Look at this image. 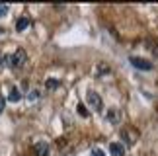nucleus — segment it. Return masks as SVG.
I'll list each match as a JSON object with an SVG mask.
<instances>
[{"label": "nucleus", "mask_w": 158, "mask_h": 156, "mask_svg": "<svg viewBox=\"0 0 158 156\" xmlns=\"http://www.w3.org/2000/svg\"><path fill=\"white\" fill-rule=\"evenodd\" d=\"M26 63H27V53L23 49H18L14 55L10 57V67L12 68H23Z\"/></svg>", "instance_id": "obj_1"}, {"label": "nucleus", "mask_w": 158, "mask_h": 156, "mask_svg": "<svg viewBox=\"0 0 158 156\" xmlns=\"http://www.w3.org/2000/svg\"><path fill=\"white\" fill-rule=\"evenodd\" d=\"M129 63L139 70H152L154 68V64L148 59H143V57H129Z\"/></svg>", "instance_id": "obj_2"}, {"label": "nucleus", "mask_w": 158, "mask_h": 156, "mask_svg": "<svg viewBox=\"0 0 158 156\" xmlns=\"http://www.w3.org/2000/svg\"><path fill=\"white\" fill-rule=\"evenodd\" d=\"M86 98H88V104L92 105L96 111H100L102 107H104V101H102V96H100V94H96V92H88V94H86Z\"/></svg>", "instance_id": "obj_3"}, {"label": "nucleus", "mask_w": 158, "mask_h": 156, "mask_svg": "<svg viewBox=\"0 0 158 156\" xmlns=\"http://www.w3.org/2000/svg\"><path fill=\"white\" fill-rule=\"evenodd\" d=\"M106 119L109 123H119V119H121V111L117 109V107H109L107 113H106Z\"/></svg>", "instance_id": "obj_4"}, {"label": "nucleus", "mask_w": 158, "mask_h": 156, "mask_svg": "<svg viewBox=\"0 0 158 156\" xmlns=\"http://www.w3.org/2000/svg\"><path fill=\"white\" fill-rule=\"evenodd\" d=\"M35 154L37 156H49V145L47 142H43V141H39V142H35Z\"/></svg>", "instance_id": "obj_5"}, {"label": "nucleus", "mask_w": 158, "mask_h": 156, "mask_svg": "<svg viewBox=\"0 0 158 156\" xmlns=\"http://www.w3.org/2000/svg\"><path fill=\"white\" fill-rule=\"evenodd\" d=\"M109 152H111V156H125V146L121 142H111L109 145Z\"/></svg>", "instance_id": "obj_6"}, {"label": "nucleus", "mask_w": 158, "mask_h": 156, "mask_svg": "<svg viewBox=\"0 0 158 156\" xmlns=\"http://www.w3.org/2000/svg\"><path fill=\"white\" fill-rule=\"evenodd\" d=\"M29 26H31V20H29L27 16H22L20 20L16 22V29H18V31H23V29H27Z\"/></svg>", "instance_id": "obj_7"}, {"label": "nucleus", "mask_w": 158, "mask_h": 156, "mask_svg": "<svg viewBox=\"0 0 158 156\" xmlns=\"http://www.w3.org/2000/svg\"><path fill=\"white\" fill-rule=\"evenodd\" d=\"M8 100H10V101H14V104H16V101H20V100H22V92H20V88L12 86V88H10V96H8Z\"/></svg>", "instance_id": "obj_8"}, {"label": "nucleus", "mask_w": 158, "mask_h": 156, "mask_svg": "<svg viewBox=\"0 0 158 156\" xmlns=\"http://www.w3.org/2000/svg\"><path fill=\"white\" fill-rule=\"evenodd\" d=\"M76 113H78L80 117H84V119L90 115V111L86 109V105H84V104H78V105H76Z\"/></svg>", "instance_id": "obj_9"}, {"label": "nucleus", "mask_w": 158, "mask_h": 156, "mask_svg": "<svg viewBox=\"0 0 158 156\" xmlns=\"http://www.w3.org/2000/svg\"><path fill=\"white\" fill-rule=\"evenodd\" d=\"M45 86H47V90H55V88H59V80L51 78V80H47V82H45Z\"/></svg>", "instance_id": "obj_10"}, {"label": "nucleus", "mask_w": 158, "mask_h": 156, "mask_svg": "<svg viewBox=\"0 0 158 156\" xmlns=\"http://www.w3.org/2000/svg\"><path fill=\"white\" fill-rule=\"evenodd\" d=\"M90 156H106V152L102 150V148H92V152H90Z\"/></svg>", "instance_id": "obj_11"}, {"label": "nucleus", "mask_w": 158, "mask_h": 156, "mask_svg": "<svg viewBox=\"0 0 158 156\" xmlns=\"http://www.w3.org/2000/svg\"><path fill=\"white\" fill-rule=\"evenodd\" d=\"M27 98L31 100V101H35V100H39V92H37V90H31V92H29V96H27Z\"/></svg>", "instance_id": "obj_12"}, {"label": "nucleus", "mask_w": 158, "mask_h": 156, "mask_svg": "<svg viewBox=\"0 0 158 156\" xmlns=\"http://www.w3.org/2000/svg\"><path fill=\"white\" fill-rule=\"evenodd\" d=\"M8 64H10V57H0V67H8Z\"/></svg>", "instance_id": "obj_13"}, {"label": "nucleus", "mask_w": 158, "mask_h": 156, "mask_svg": "<svg viewBox=\"0 0 158 156\" xmlns=\"http://www.w3.org/2000/svg\"><path fill=\"white\" fill-rule=\"evenodd\" d=\"M6 14H8V6H6V4H0V18L6 16Z\"/></svg>", "instance_id": "obj_14"}, {"label": "nucleus", "mask_w": 158, "mask_h": 156, "mask_svg": "<svg viewBox=\"0 0 158 156\" xmlns=\"http://www.w3.org/2000/svg\"><path fill=\"white\" fill-rule=\"evenodd\" d=\"M4 105H6V100L2 98V96H0V113L4 111Z\"/></svg>", "instance_id": "obj_15"}, {"label": "nucleus", "mask_w": 158, "mask_h": 156, "mask_svg": "<svg viewBox=\"0 0 158 156\" xmlns=\"http://www.w3.org/2000/svg\"><path fill=\"white\" fill-rule=\"evenodd\" d=\"M4 31H6V29H4V27H0V35H2V33H4Z\"/></svg>", "instance_id": "obj_16"}]
</instances>
